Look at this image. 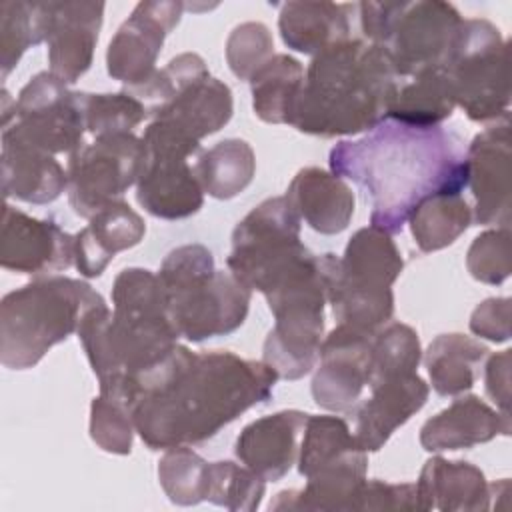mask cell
<instances>
[{"label":"cell","instance_id":"obj_34","mask_svg":"<svg viewBox=\"0 0 512 512\" xmlns=\"http://www.w3.org/2000/svg\"><path fill=\"white\" fill-rule=\"evenodd\" d=\"M48 2L4 0L0 4V70L2 80L14 70L22 54L46 42L48 36Z\"/></svg>","mask_w":512,"mask_h":512},{"label":"cell","instance_id":"obj_26","mask_svg":"<svg viewBox=\"0 0 512 512\" xmlns=\"http://www.w3.org/2000/svg\"><path fill=\"white\" fill-rule=\"evenodd\" d=\"M356 4L336 2H284L278 14L282 42L302 54L322 50L350 38V12Z\"/></svg>","mask_w":512,"mask_h":512},{"label":"cell","instance_id":"obj_33","mask_svg":"<svg viewBox=\"0 0 512 512\" xmlns=\"http://www.w3.org/2000/svg\"><path fill=\"white\" fill-rule=\"evenodd\" d=\"M420 252L450 246L472 222V208L462 194H438L420 202L408 218Z\"/></svg>","mask_w":512,"mask_h":512},{"label":"cell","instance_id":"obj_36","mask_svg":"<svg viewBox=\"0 0 512 512\" xmlns=\"http://www.w3.org/2000/svg\"><path fill=\"white\" fill-rule=\"evenodd\" d=\"M208 76L210 72L202 56L194 52H184L174 56L164 68L156 70L148 82H144L142 86L126 88V92H130L134 98H138L144 104L148 118H154L184 90H188L192 84Z\"/></svg>","mask_w":512,"mask_h":512},{"label":"cell","instance_id":"obj_9","mask_svg":"<svg viewBox=\"0 0 512 512\" xmlns=\"http://www.w3.org/2000/svg\"><path fill=\"white\" fill-rule=\"evenodd\" d=\"M264 298L276 322L264 340L262 362L278 378L298 380L314 368L320 354L328 302L326 254Z\"/></svg>","mask_w":512,"mask_h":512},{"label":"cell","instance_id":"obj_41","mask_svg":"<svg viewBox=\"0 0 512 512\" xmlns=\"http://www.w3.org/2000/svg\"><path fill=\"white\" fill-rule=\"evenodd\" d=\"M136 428L130 410L114 398L98 394L90 406V438L110 454H130Z\"/></svg>","mask_w":512,"mask_h":512},{"label":"cell","instance_id":"obj_14","mask_svg":"<svg viewBox=\"0 0 512 512\" xmlns=\"http://www.w3.org/2000/svg\"><path fill=\"white\" fill-rule=\"evenodd\" d=\"M372 336L338 324L320 344L318 368L312 378L314 402L330 412H350L368 386Z\"/></svg>","mask_w":512,"mask_h":512},{"label":"cell","instance_id":"obj_31","mask_svg":"<svg viewBox=\"0 0 512 512\" xmlns=\"http://www.w3.org/2000/svg\"><path fill=\"white\" fill-rule=\"evenodd\" d=\"M254 114L268 124H290L304 84V68L290 54H274L248 80Z\"/></svg>","mask_w":512,"mask_h":512},{"label":"cell","instance_id":"obj_38","mask_svg":"<svg viewBox=\"0 0 512 512\" xmlns=\"http://www.w3.org/2000/svg\"><path fill=\"white\" fill-rule=\"evenodd\" d=\"M208 464L190 446L168 448L158 462V480L170 502L180 506L204 502Z\"/></svg>","mask_w":512,"mask_h":512},{"label":"cell","instance_id":"obj_30","mask_svg":"<svg viewBox=\"0 0 512 512\" xmlns=\"http://www.w3.org/2000/svg\"><path fill=\"white\" fill-rule=\"evenodd\" d=\"M488 348L478 340L452 332L436 336L424 352L430 384L440 396L468 392L480 372Z\"/></svg>","mask_w":512,"mask_h":512},{"label":"cell","instance_id":"obj_12","mask_svg":"<svg viewBox=\"0 0 512 512\" xmlns=\"http://www.w3.org/2000/svg\"><path fill=\"white\" fill-rule=\"evenodd\" d=\"M144 164L142 138L132 132L96 136L68 158V202L82 218H92L138 182Z\"/></svg>","mask_w":512,"mask_h":512},{"label":"cell","instance_id":"obj_43","mask_svg":"<svg viewBox=\"0 0 512 512\" xmlns=\"http://www.w3.org/2000/svg\"><path fill=\"white\" fill-rule=\"evenodd\" d=\"M470 276L484 284H502L510 276V228H492L474 238L466 254Z\"/></svg>","mask_w":512,"mask_h":512},{"label":"cell","instance_id":"obj_6","mask_svg":"<svg viewBox=\"0 0 512 512\" xmlns=\"http://www.w3.org/2000/svg\"><path fill=\"white\" fill-rule=\"evenodd\" d=\"M404 268L392 236L376 226L352 234L342 256L326 254V296L338 324L376 334L394 314L392 284Z\"/></svg>","mask_w":512,"mask_h":512},{"label":"cell","instance_id":"obj_13","mask_svg":"<svg viewBox=\"0 0 512 512\" xmlns=\"http://www.w3.org/2000/svg\"><path fill=\"white\" fill-rule=\"evenodd\" d=\"M186 4L178 0L138 2L118 28L106 50L108 74L126 84L142 86L156 72V60L166 36L178 26Z\"/></svg>","mask_w":512,"mask_h":512},{"label":"cell","instance_id":"obj_20","mask_svg":"<svg viewBox=\"0 0 512 512\" xmlns=\"http://www.w3.org/2000/svg\"><path fill=\"white\" fill-rule=\"evenodd\" d=\"M372 396L356 412L354 438L364 452L380 450L428 400L430 388L416 374H402L370 388Z\"/></svg>","mask_w":512,"mask_h":512},{"label":"cell","instance_id":"obj_4","mask_svg":"<svg viewBox=\"0 0 512 512\" xmlns=\"http://www.w3.org/2000/svg\"><path fill=\"white\" fill-rule=\"evenodd\" d=\"M158 280L174 328L190 342L226 336L248 316L252 290L230 270H216L212 252L202 244L168 252Z\"/></svg>","mask_w":512,"mask_h":512},{"label":"cell","instance_id":"obj_11","mask_svg":"<svg viewBox=\"0 0 512 512\" xmlns=\"http://www.w3.org/2000/svg\"><path fill=\"white\" fill-rule=\"evenodd\" d=\"M10 106L2 90V142L22 144L46 154H72L86 132L80 92H72L52 72H40Z\"/></svg>","mask_w":512,"mask_h":512},{"label":"cell","instance_id":"obj_35","mask_svg":"<svg viewBox=\"0 0 512 512\" xmlns=\"http://www.w3.org/2000/svg\"><path fill=\"white\" fill-rule=\"evenodd\" d=\"M346 420L338 416H308L298 452V472L308 478L316 470L360 452Z\"/></svg>","mask_w":512,"mask_h":512},{"label":"cell","instance_id":"obj_10","mask_svg":"<svg viewBox=\"0 0 512 512\" xmlns=\"http://www.w3.org/2000/svg\"><path fill=\"white\" fill-rule=\"evenodd\" d=\"M452 82L456 106L474 122L508 120V42L486 18H462L442 68Z\"/></svg>","mask_w":512,"mask_h":512},{"label":"cell","instance_id":"obj_7","mask_svg":"<svg viewBox=\"0 0 512 512\" xmlns=\"http://www.w3.org/2000/svg\"><path fill=\"white\" fill-rule=\"evenodd\" d=\"M362 34L386 48L400 80L442 70L458 36L460 12L440 0L360 2Z\"/></svg>","mask_w":512,"mask_h":512},{"label":"cell","instance_id":"obj_46","mask_svg":"<svg viewBox=\"0 0 512 512\" xmlns=\"http://www.w3.org/2000/svg\"><path fill=\"white\" fill-rule=\"evenodd\" d=\"M510 348L492 354L484 370L486 394L502 414H510Z\"/></svg>","mask_w":512,"mask_h":512},{"label":"cell","instance_id":"obj_2","mask_svg":"<svg viewBox=\"0 0 512 512\" xmlns=\"http://www.w3.org/2000/svg\"><path fill=\"white\" fill-rule=\"evenodd\" d=\"M332 174L358 184L370 200V226L398 234L414 208L468 186L462 140L442 128H418L384 118L358 140L338 142L328 156Z\"/></svg>","mask_w":512,"mask_h":512},{"label":"cell","instance_id":"obj_22","mask_svg":"<svg viewBox=\"0 0 512 512\" xmlns=\"http://www.w3.org/2000/svg\"><path fill=\"white\" fill-rule=\"evenodd\" d=\"M144 234L146 224L128 202H110L74 234V266L82 276L96 278L118 252L140 244Z\"/></svg>","mask_w":512,"mask_h":512},{"label":"cell","instance_id":"obj_19","mask_svg":"<svg viewBox=\"0 0 512 512\" xmlns=\"http://www.w3.org/2000/svg\"><path fill=\"white\" fill-rule=\"evenodd\" d=\"M308 416L302 410H280L250 422L236 438V458L264 482H278L298 460Z\"/></svg>","mask_w":512,"mask_h":512},{"label":"cell","instance_id":"obj_24","mask_svg":"<svg viewBox=\"0 0 512 512\" xmlns=\"http://www.w3.org/2000/svg\"><path fill=\"white\" fill-rule=\"evenodd\" d=\"M416 496L418 510L478 512L490 508L492 490L474 464L434 456L420 470Z\"/></svg>","mask_w":512,"mask_h":512},{"label":"cell","instance_id":"obj_29","mask_svg":"<svg viewBox=\"0 0 512 512\" xmlns=\"http://www.w3.org/2000/svg\"><path fill=\"white\" fill-rule=\"evenodd\" d=\"M454 108V88L446 72L426 70L412 78L400 80L388 104L386 118L418 128H432L450 118Z\"/></svg>","mask_w":512,"mask_h":512},{"label":"cell","instance_id":"obj_40","mask_svg":"<svg viewBox=\"0 0 512 512\" xmlns=\"http://www.w3.org/2000/svg\"><path fill=\"white\" fill-rule=\"evenodd\" d=\"M86 132L94 136L132 132L148 118L144 104L130 92L116 94H90L80 92Z\"/></svg>","mask_w":512,"mask_h":512},{"label":"cell","instance_id":"obj_39","mask_svg":"<svg viewBox=\"0 0 512 512\" xmlns=\"http://www.w3.org/2000/svg\"><path fill=\"white\" fill-rule=\"evenodd\" d=\"M264 496V480L244 464L232 460H218L208 464L206 498L216 506L228 510L254 512Z\"/></svg>","mask_w":512,"mask_h":512},{"label":"cell","instance_id":"obj_28","mask_svg":"<svg viewBox=\"0 0 512 512\" xmlns=\"http://www.w3.org/2000/svg\"><path fill=\"white\" fill-rule=\"evenodd\" d=\"M234 102L228 84L218 78H204L184 90L162 108L152 120H160L184 136L200 142L218 132L232 118Z\"/></svg>","mask_w":512,"mask_h":512},{"label":"cell","instance_id":"obj_5","mask_svg":"<svg viewBox=\"0 0 512 512\" xmlns=\"http://www.w3.org/2000/svg\"><path fill=\"white\" fill-rule=\"evenodd\" d=\"M102 302L88 282L68 276L38 278L8 292L0 302V362L10 370L36 366Z\"/></svg>","mask_w":512,"mask_h":512},{"label":"cell","instance_id":"obj_21","mask_svg":"<svg viewBox=\"0 0 512 512\" xmlns=\"http://www.w3.org/2000/svg\"><path fill=\"white\" fill-rule=\"evenodd\" d=\"M368 452L336 460L306 478L302 490H282L270 502V510H310V512H352L358 510L360 492L366 482Z\"/></svg>","mask_w":512,"mask_h":512},{"label":"cell","instance_id":"obj_17","mask_svg":"<svg viewBox=\"0 0 512 512\" xmlns=\"http://www.w3.org/2000/svg\"><path fill=\"white\" fill-rule=\"evenodd\" d=\"M48 12L50 72L62 82L74 84L92 66L104 2H48Z\"/></svg>","mask_w":512,"mask_h":512},{"label":"cell","instance_id":"obj_32","mask_svg":"<svg viewBox=\"0 0 512 512\" xmlns=\"http://www.w3.org/2000/svg\"><path fill=\"white\" fill-rule=\"evenodd\" d=\"M256 172L252 146L240 138H226L200 154L194 174L202 190L218 200H230L246 190Z\"/></svg>","mask_w":512,"mask_h":512},{"label":"cell","instance_id":"obj_16","mask_svg":"<svg viewBox=\"0 0 512 512\" xmlns=\"http://www.w3.org/2000/svg\"><path fill=\"white\" fill-rule=\"evenodd\" d=\"M476 224L510 226V124L488 126L466 148Z\"/></svg>","mask_w":512,"mask_h":512},{"label":"cell","instance_id":"obj_37","mask_svg":"<svg viewBox=\"0 0 512 512\" xmlns=\"http://www.w3.org/2000/svg\"><path fill=\"white\" fill-rule=\"evenodd\" d=\"M420 360V340L410 326L394 322L378 330L372 336L368 388H374L388 378L416 372Z\"/></svg>","mask_w":512,"mask_h":512},{"label":"cell","instance_id":"obj_42","mask_svg":"<svg viewBox=\"0 0 512 512\" xmlns=\"http://www.w3.org/2000/svg\"><path fill=\"white\" fill-rule=\"evenodd\" d=\"M274 56V40L266 24L244 22L236 26L226 42V60L234 76L250 80Z\"/></svg>","mask_w":512,"mask_h":512},{"label":"cell","instance_id":"obj_25","mask_svg":"<svg viewBox=\"0 0 512 512\" xmlns=\"http://www.w3.org/2000/svg\"><path fill=\"white\" fill-rule=\"evenodd\" d=\"M284 196L300 220L320 234H340L354 216L352 188L344 178L316 166L298 170Z\"/></svg>","mask_w":512,"mask_h":512},{"label":"cell","instance_id":"obj_27","mask_svg":"<svg viewBox=\"0 0 512 512\" xmlns=\"http://www.w3.org/2000/svg\"><path fill=\"white\" fill-rule=\"evenodd\" d=\"M68 188V174L52 154L2 142V192L28 204L54 202Z\"/></svg>","mask_w":512,"mask_h":512},{"label":"cell","instance_id":"obj_3","mask_svg":"<svg viewBox=\"0 0 512 512\" xmlns=\"http://www.w3.org/2000/svg\"><path fill=\"white\" fill-rule=\"evenodd\" d=\"M398 84L386 48L348 38L312 56L290 126L322 138L368 132L386 118Z\"/></svg>","mask_w":512,"mask_h":512},{"label":"cell","instance_id":"obj_1","mask_svg":"<svg viewBox=\"0 0 512 512\" xmlns=\"http://www.w3.org/2000/svg\"><path fill=\"white\" fill-rule=\"evenodd\" d=\"M278 376L262 360L182 344L132 384V422L150 450L206 442L248 408L268 402Z\"/></svg>","mask_w":512,"mask_h":512},{"label":"cell","instance_id":"obj_18","mask_svg":"<svg viewBox=\"0 0 512 512\" xmlns=\"http://www.w3.org/2000/svg\"><path fill=\"white\" fill-rule=\"evenodd\" d=\"M136 200L156 218L182 220L202 208L204 190L186 156L144 148Z\"/></svg>","mask_w":512,"mask_h":512},{"label":"cell","instance_id":"obj_23","mask_svg":"<svg viewBox=\"0 0 512 512\" xmlns=\"http://www.w3.org/2000/svg\"><path fill=\"white\" fill-rule=\"evenodd\" d=\"M510 434V414L494 410L478 396H460L420 428V444L428 452L472 448Z\"/></svg>","mask_w":512,"mask_h":512},{"label":"cell","instance_id":"obj_15","mask_svg":"<svg viewBox=\"0 0 512 512\" xmlns=\"http://www.w3.org/2000/svg\"><path fill=\"white\" fill-rule=\"evenodd\" d=\"M0 264L24 274H50L74 264V236L54 220H40L10 204L2 212Z\"/></svg>","mask_w":512,"mask_h":512},{"label":"cell","instance_id":"obj_8","mask_svg":"<svg viewBox=\"0 0 512 512\" xmlns=\"http://www.w3.org/2000/svg\"><path fill=\"white\" fill-rule=\"evenodd\" d=\"M312 258L300 240V216L286 196H276L260 202L236 224L226 266L250 290L268 294Z\"/></svg>","mask_w":512,"mask_h":512},{"label":"cell","instance_id":"obj_44","mask_svg":"<svg viewBox=\"0 0 512 512\" xmlns=\"http://www.w3.org/2000/svg\"><path fill=\"white\" fill-rule=\"evenodd\" d=\"M358 510H418L416 484L366 480L360 492Z\"/></svg>","mask_w":512,"mask_h":512},{"label":"cell","instance_id":"obj_45","mask_svg":"<svg viewBox=\"0 0 512 512\" xmlns=\"http://www.w3.org/2000/svg\"><path fill=\"white\" fill-rule=\"evenodd\" d=\"M510 304L508 296L488 298L478 304L470 316L472 334L490 342H506L510 338Z\"/></svg>","mask_w":512,"mask_h":512}]
</instances>
